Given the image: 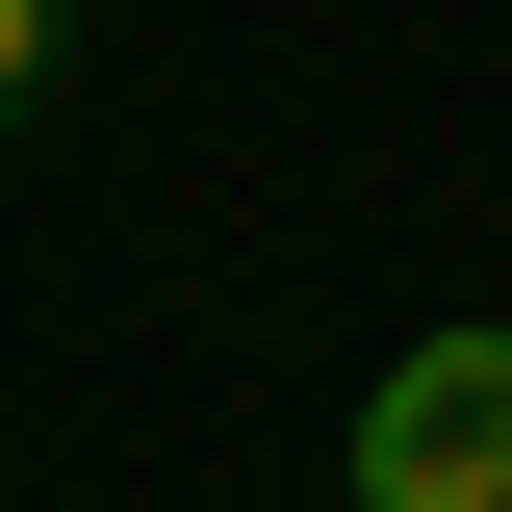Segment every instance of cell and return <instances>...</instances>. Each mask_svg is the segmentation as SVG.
Segmentation results:
<instances>
[{
    "mask_svg": "<svg viewBox=\"0 0 512 512\" xmlns=\"http://www.w3.org/2000/svg\"><path fill=\"white\" fill-rule=\"evenodd\" d=\"M359 512H512V333H410L359 384Z\"/></svg>",
    "mask_w": 512,
    "mask_h": 512,
    "instance_id": "cell-1",
    "label": "cell"
},
{
    "mask_svg": "<svg viewBox=\"0 0 512 512\" xmlns=\"http://www.w3.org/2000/svg\"><path fill=\"white\" fill-rule=\"evenodd\" d=\"M77 77V0H0V103H52Z\"/></svg>",
    "mask_w": 512,
    "mask_h": 512,
    "instance_id": "cell-2",
    "label": "cell"
}]
</instances>
